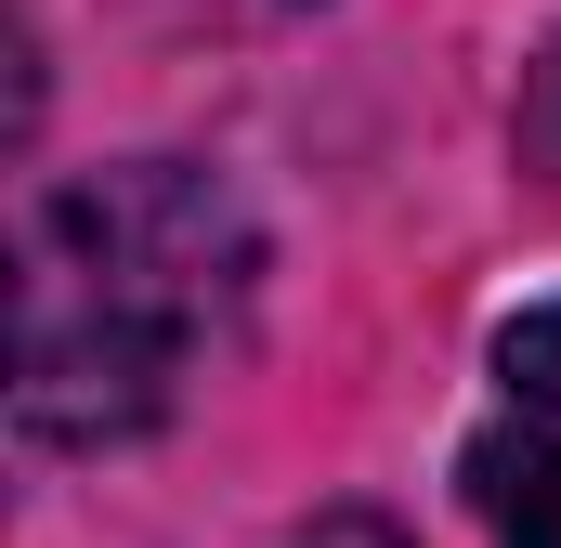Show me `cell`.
<instances>
[{"label": "cell", "mask_w": 561, "mask_h": 548, "mask_svg": "<svg viewBox=\"0 0 561 548\" xmlns=\"http://www.w3.org/2000/svg\"><path fill=\"white\" fill-rule=\"evenodd\" d=\"M249 274H262L249 209L183 157H118V170L26 196V236H13V418H26V444L157 431L236 353Z\"/></svg>", "instance_id": "1"}, {"label": "cell", "mask_w": 561, "mask_h": 548, "mask_svg": "<svg viewBox=\"0 0 561 548\" xmlns=\"http://www.w3.org/2000/svg\"><path fill=\"white\" fill-rule=\"evenodd\" d=\"M470 483H483V523H496V548H561V431L483 444V457H470Z\"/></svg>", "instance_id": "2"}, {"label": "cell", "mask_w": 561, "mask_h": 548, "mask_svg": "<svg viewBox=\"0 0 561 548\" xmlns=\"http://www.w3.org/2000/svg\"><path fill=\"white\" fill-rule=\"evenodd\" d=\"M496 379H510V392L561 431V300H549V313H523V327L496 340Z\"/></svg>", "instance_id": "3"}, {"label": "cell", "mask_w": 561, "mask_h": 548, "mask_svg": "<svg viewBox=\"0 0 561 548\" xmlns=\"http://www.w3.org/2000/svg\"><path fill=\"white\" fill-rule=\"evenodd\" d=\"M287 548H405V536H392L379 510H327V523H300Z\"/></svg>", "instance_id": "4"}]
</instances>
